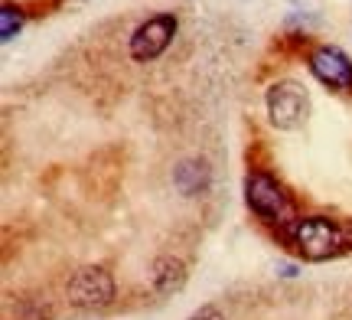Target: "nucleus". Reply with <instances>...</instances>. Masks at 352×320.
I'll list each match as a JSON object with an SVG mask.
<instances>
[{"label":"nucleus","mask_w":352,"mask_h":320,"mask_svg":"<svg viewBox=\"0 0 352 320\" xmlns=\"http://www.w3.org/2000/svg\"><path fill=\"white\" fill-rule=\"evenodd\" d=\"M267 115L280 131H297L310 115V95L297 82H277L267 89Z\"/></svg>","instance_id":"obj_4"},{"label":"nucleus","mask_w":352,"mask_h":320,"mask_svg":"<svg viewBox=\"0 0 352 320\" xmlns=\"http://www.w3.org/2000/svg\"><path fill=\"white\" fill-rule=\"evenodd\" d=\"M176 17L173 13H157L151 20H144V23L134 30V36H131V56L138 59V63H151L157 59L160 52L173 43L176 36Z\"/></svg>","instance_id":"obj_5"},{"label":"nucleus","mask_w":352,"mask_h":320,"mask_svg":"<svg viewBox=\"0 0 352 320\" xmlns=\"http://www.w3.org/2000/svg\"><path fill=\"white\" fill-rule=\"evenodd\" d=\"M189 320H226V314L219 308H212V304H206V308H199Z\"/></svg>","instance_id":"obj_10"},{"label":"nucleus","mask_w":352,"mask_h":320,"mask_svg":"<svg viewBox=\"0 0 352 320\" xmlns=\"http://www.w3.org/2000/svg\"><path fill=\"white\" fill-rule=\"evenodd\" d=\"M151 281L157 295H176V291H183V284H186V265H183V258H176V255L153 258Z\"/></svg>","instance_id":"obj_7"},{"label":"nucleus","mask_w":352,"mask_h":320,"mask_svg":"<svg viewBox=\"0 0 352 320\" xmlns=\"http://www.w3.org/2000/svg\"><path fill=\"white\" fill-rule=\"evenodd\" d=\"M20 26H23V10L13 7V3H3V7H0V39L10 43V39L20 33Z\"/></svg>","instance_id":"obj_9"},{"label":"nucleus","mask_w":352,"mask_h":320,"mask_svg":"<svg viewBox=\"0 0 352 320\" xmlns=\"http://www.w3.org/2000/svg\"><path fill=\"white\" fill-rule=\"evenodd\" d=\"M209 183H212V170L206 160H183V164H176L173 170V186L183 196H202V193L209 190Z\"/></svg>","instance_id":"obj_8"},{"label":"nucleus","mask_w":352,"mask_h":320,"mask_svg":"<svg viewBox=\"0 0 352 320\" xmlns=\"http://www.w3.org/2000/svg\"><path fill=\"white\" fill-rule=\"evenodd\" d=\"M349 245H352V232H349Z\"/></svg>","instance_id":"obj_11"},{"label":"nucleus","mask_w":352,"mask_h":320,"mask_svg":"<svg viewBox=\"0 0 352 320\" xmlns=\"http://www.w3.org/2000/svg\"><path fill=\"white\" fill-rule=\"evenodd\" d=\"M65 297L69 304L78 310H101L114 301V278L111 271H104L101 265H88L78 268L69 284H65Z\"/></svg>","instance_id":"obj_3"},{"label":"nucleus","mask_w":352,"mask_h":320,"mask_svg":"<svg viewBox=\"0 0 352 320\" xmlns=\"http://www.w3.org/2000/svg\"><path fill=\"white\" fill-rule=\"evenodd\" d=\"M245 203L261 222H271V226H280V229H287L290 222L297 219V209L290 203L287 190L267 173H248V180H245Z\"/></svg>","instance_id":"obj_2"},{"label":"nucleus","mask_w":352,"mask_h":320,"mask_svg":"<svg viewBox=\"0 0 352 320\" xmlns=\"http://www.w3.org/2000/svg\"><path fill=\"white\" fill-rule=\"evenodd\" d=\"M310 72L329 89H352V59L336 46H320L310 56Z\"/></svg>","instance_id":"obj_6"},{"label":"nucleus","mask_w":352,"mask_h":320,"mask_svg":"<svg viewBox=\"0 0 352 320\" xmlns=\"http://www.w3.org/2000/svg\"><path fill=\"white\" fill-rule=\"evenodd\" d=\"M284 239L307 262H329V258L342 255L349 248L346 229L336 219H327V216H297L284 229Z\"/></svg>","instance_id":"obj_1"}]
</instances>
